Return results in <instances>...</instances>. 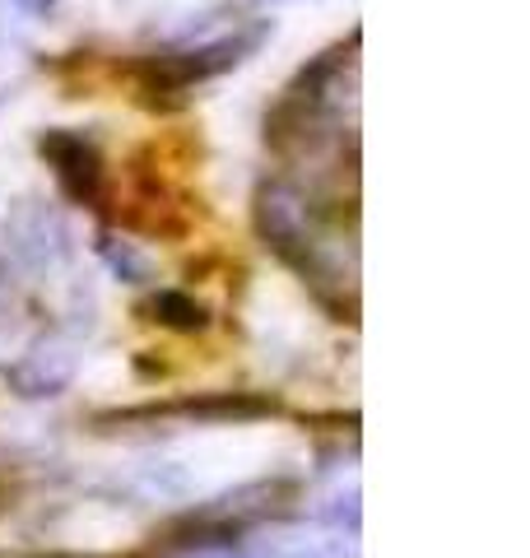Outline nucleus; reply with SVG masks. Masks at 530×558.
I'll use <instances>...</instances> for the list:
<instances>
[{
  "label": "nucleus",
  "mask_w": 530,
  "mask_h": 558,
  "mask_svg": "<svg viewBox=\"0 0 530 558\" xmlns=\"http://www.w3.org/2000/svg\"><path fill=\"white\" fill-rule=\"evenodd\" d=\"M256 558H359V539L345 526H270L252 539Z\"/></svg>",
  "instance_id": "nucleus-1"
},
{
  "label": "nucleus",
  "mask_w": 530,
  "mask_h": 558,
  "mask_svg": "<svg viewBox=\"0 0 530 558\" xmlns=\"http://www.w3.org/2000/svg\"><path fill=\"white\" fill-rule=\"evenodd\" d=\"M61 539L75 549H88V554H108V549H127L135 539V521L117 508H103V502H88V508L70 512L65 526H61Z\"/></svg>",
  "instance_id": "nucleus-2"
},
{
  "label": "nucleus",
  "mask_w": 530,
  "mask_h": 558,
  "mask_svg": "<svg viewBox=\"0 0 530 558\" xmlns=\"http://www.w3.org/2000/svg\"><path fill=\"white\" fill-rule=\"evenodd\" d=\"M256 43H261V28H256V33H246V38H224V43H209V47H196V51H182V57H172V61H168V75H172L177 84L224 75V70H233Z\"/></svg>",
  "instance_id": "nucleus-3"
},
{
  "label": "nucleus",
  "mask_w": 530,
  "mask_h": 558,
  "mask_svg": "<svg viewBox=\"0 0 530 558\" xmlns=\"http://www.w3.org/2000/svg\"><path fill=\"white\" fill-rule=\"evenodd\" d=\"M70 377V354L65 349H43L38 359H28L20 368V387L28 396H51Z\"/></svg>",
  "instance_id": "nucleus-4"
},
{
  "label": "nucleus",
  "mask_w": 530,
  "mask_h": 558,
  "mask_svg": "<svg viewBox=\"0 0 530 558\" xmlns=\"http://www.w3.org/2000/svg\"><path fill=\"white\" fill-rule=\"evenodd\" d=\"M322 508H326L330 517H340V521H345V517L353 521V517H359V484H353V480H349V488H345V484H335L330 494L322 498Z\"/></svg>",
  "instance_id": "nucleus-5"
},
{
  "label": "nucleus",
  "mask_w": 530,
  "mask_h": 558,
  "mask_svg": "<svg viewBox=\"0 0 530 558\" xmlns=\"http://www.w3.org/2000/svg\"><path fill=\"white\" fill-rule=\"evenodd\" d=\"M14 5H24V10L38 14V10H47V5H57V0H14Z\"/></svg>",
  "instance_id": "nucleus-6"
},
{
  "label": "nucleus",
  "mask_w": 530,
  "mask_h": 558,
  "mask_svg": "<svg viewBox=\"0 0 530 558\" xmlns=\"http://www.w3.org/2000/svg\"><path fill=\"white\" fill-rule=\"evenodd\" d=\"M186 558H233V554H224V549H201V554H186Z\"/></svg>",
  "instance_id": "nucleus-7"
}]
</instances>
